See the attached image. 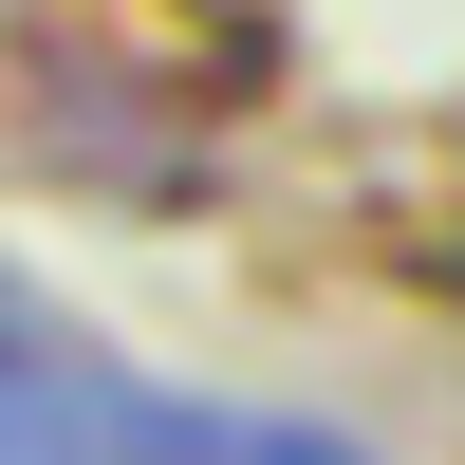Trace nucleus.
<instances>
[{"instance_id":"1","label":"nucleus","mask_w":465,"mask_h":465,"mask_svg":"<svg viewBox=\"0 0 465 465\" xmlns=\"http://www.w3.org/2000/svg\"><path fill=\"white\" fill-rule=\"evenodd\" d=\"M0 354H19V465H112V354L94 335H56V298H19L0 317Z\"/></svg>"},{"instance_id":"2","label":"nucleus","mask_w":465,"mask_h":465,"mask_svg":"<svg viewBox=\"0 0 465 465\" xmlns=\"http://www.w3.org/2000/svg\"><path fill=\"white\" fill-rule=\"evenodd\" d=\"M112 465H261V410H223V391H131V410H112Z\"/></svg>"}]
</instances>
